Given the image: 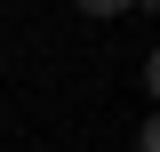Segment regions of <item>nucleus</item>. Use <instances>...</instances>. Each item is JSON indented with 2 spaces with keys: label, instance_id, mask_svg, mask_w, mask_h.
Masks as SVG:
<instances>
[{
  "label": "nucleus",
  "instance_id": "1",
  "mask_svg": "<svg viewBox=\"0 0 160 152\" xmlns=\"http://www.w3.org/2000/svg\"><path fill=\"white\" fill-rule=\"evenodd\" d=\"M88 16H128V8H152V0H80Z\"/></svg>",
  "mask_w": 160,
  "mask_h": 152
}]
</instances>
